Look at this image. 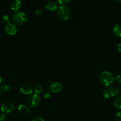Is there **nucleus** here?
Returning <instances> with one entry per match:
<instances>
[{"instance_id":"nucleus-1","label":"nucleus","mask_w":121,"mask_h":121,"mask_svg":"<svg viewBox=\"0 0 121 121\" xmlns=\"http://www.w3.org/2000/svg\"><path fill=\"white\" fill-rule=\"evenodd\" d=\"M99 80L102 85L108 87L113 83L115 78L113 75L110 72L104 71L102 72L100 74Z\"/></svg>"},{"instance_id":"nucleus-2","label":"nucleus","mask_w":121,"mask_h":121,"mask_svg":"<svg viewBox=\"0 0 121 121\" xmlns=\"http://www.w3.org/2000/svg\"><path fill=\"white\" fill-rule=\"evenodd\" d=\"M11 20L14 24L17 26H23L27 22V17L26 14L23 12L16 11L12 15Z\"/></svg>"},{"instance_id":"nucleus-3","label":"nucleus","mask_w":121,"mask_h":121,"mask_svg":"<svg viewBox=\"0 0 121 121\" xmlns=\"http://www.w3.org/2000/svg\"><path fill=\"white\" fill-rule=\"evenodd\" d=\"M41 99L40 96L36 93H32L26 99V104L28 107L34 108L40 104Z\"/></svg>"},{"instance_id":"nucleus-4","label":"nucleus","mask_w":121,"mask_h":121,"mask_svg":"<svg viewBox=\"0 0 121 121\" xmlns=\"http://www.w3.org/2000/svg\"><path fill=\"white\" fill-rule=\"evenodd\" d=\"M70 9L65 5L59 6L57 9V14L58 17L64 21L68 20L70 17Z\"/></svg>"},{"instance_id":"nucleus-5","label":"nucleus","mask_w":121,"mask_h":121,"mask_svg":"<svg viewBox=\"0 0 121 121\" xmlns=\"http://www.w3.org/2000/svg\"><path fill=\"white\" fill-rule=\"evenodd\" d=\"M14 108V104L9 101L5 102L1 106V110L4 113H9L13 111Z\"/></svg>"},{"instance_id":"nucleus-6","label":"nucleus","mask_w":121,"mask_h":121,"mask_svg":"<svg viewBox=\"0 0 121 121\" xmlns=\"http://www.w3.org/2000/svg\"><path fill=\"white\" fill-rule=\"evenodd\" d=\"M116 95L115 87L112 86H108L103 91V96L106 99L113 98Z\"/></svg>"},{"instance_id":"nucleus-7","label":"nucleus","mask_w":121,"mask_h":121,"mask_svg":"<svg viewBox=\"0 0 121 121\" xmlns=\"http://www.w3.org/2000/svg\"><path fill=\"white\" fill-rule=\"evenodd\" d=\"M5 31L7 34L10 35H15L17 31V29L15 24L11 23H8L5 25Z\"/></svg>"},{"instance_id":"nucleus-8","label":"nucleus","mask_w":121,"mask_h":121,"mask_svg":"<svg viewBox=\"0 0 121 121\" xmlns=\"http://www.w3.org/2000/svg\"><path fill=\"white\" fill-rule=\"evenodd\" d=\"M62 85L58 82H54L52 83L49 86V89L51 92L53 93H58L62 90Z\"/></svg>"},{"instance_id":"nucleus-9","label":"nucleus","mask_w":121,"mask_h":121,"mask_svg":"<svg viewBox=\"0 0 121 121\" xmlns=\"http://www.w3.org/2000/svg\"><path fill=\"white\" fill-rule=\"evenodd\" d=\"M59 7L58 4L54 1H49L45 5V8L48 11H53L57 10L58 8Z\"/></svg>"},{"instance_id":"nucleus-10","label":"nucleus","mask_w":121,"mask_h":121,"mask_svg":"<svg viewBox=\"0 0 121 121\" xmlns=\"http://www.w3.org/2000/svg\"><path fill=\"white\" fill-rule=\"evenodd\" d=\"M20 92L26 95H30L33 93L32 87L28 85H24L21 86L20 88Z\"/></svg>"},{"instance_id":"nucleus-11","label":"nucleus","mask_w":121,"mask_h":121,"mask_svg":"<svg viewBox=\"0 0 121 121\" xmlns=\"http://www.w3.org/2000/svg\"><path fill=\"white\" fill-rule=\"evenodd\" d=\"M21 5V1L20 0H13L10 4V8L13 11H17Z\"/></svg>"},{"instance_id":"nucleus-12","label":"nucleus","mask_w":121,"mask_h":121,"mask_svg":"<svg viewBox=\"0 0 121 121\" xmlns=\"http://www.w3.org/2000/svg\"><path fill=\"white\" fill-rule=\"evenodd\" d=\"M18 110L23 115H27L29 113V109H28V106L24 105H19L18 107Z\"/></svg>"},{"instance_id":"nucleus-13","label":"nucleus","mask_w":121,"mask_h":121,"mask_svg":"<svg viewBox=\"0 0 121 121\" xmlns=\"http://www.w3.org/2000/svg\"><path fill=\"white\" fill-rule=\"evenodd\" d=\"M113 32L116 37H121V25H116L113 29Z\"/></svg>"},{"instance_id":"nucleus-14","label":"nucleus","mask_w":121,"mask_h":121,"mask_svg":"<svg viewBox=\"0 0 121 121\" xmlns=\"http://www.w3.org/2000/svg\"><path fill=\"white\" fill-rule=\"evenodd\" d=\"M114 105L117 109H121V96H119L115 99Z\"/></svg>"},{"instance_id":"nucleus-15","label":"nucleus","mask_w":121,"mask_h":121,"mask_svg":"<svg viewBox=\"0 0 121 121\" xmlns=\"http://www.w3.org/2000/svg\"><path fill=\"white\" fill-rule=\"evenodd\" d=\"M9 86L7 84H4V85H2V86L0 87V91H1V92H3V93H5V92H7L8 91H9Z\"/></svg>"},{"instance_id":"nucleus-16","label":"nucleus","mask_w":121,"mask_h":121,"mask_svg":"<svg viewBox=\"0 0 121 121\" xmlns=\"http://www.w3.org/2000/svg\"><path fill=\"white\" fill-rule=\"evenodd\" d=\"M42 90H43V87L42 85H37L34 87V93H36V94L39 95V93H41L42 92Z\"/></svg>"},{"instance_id":"nucleus-17","label":"nucleus","mask_w":121,"mask_h":121,"mask_svg":"<svg viewBox=\"0 0 121 121\" xmlns=\"http://www.w3.org/2000/svg\"><path fill=\"white\" fill-rule=\"evenodd\" d=\"M58 3L60 4V5H65L66 4H68L71 0H57Z\"/></svg>"},{"instance_id":"nucleus-18","label":"nucleus","mask_w":121,"mask_h":121,"mask_svg":"<svg viewBox=\"0 0 121 121\" xmlns=\"http://www.w3.org/2000/svg\"><path fill=\"white\" fill-rule=\"evenodd\" d=\"M2 22H4V23H5L6 24H7L9 23V17H8L7 15H4L3 17H2Z\"/></svg>"},{"instance_id":"nucleus-19","label":"nucleus","mask_w":121,"mask_h":121,"mask_svg":"<svg viewBox=\"0 0 121 121\" xmlns=\"http://www.w3.org/2000/svg\"><path fill=\"white\" fill-rule=\"evenodd\" d=\"M115 121H121V112H117V114L115 117Z\"/></svg>"},{"instance_id":"nucleus-20","label":"nucleus","mask_w":121,"mask_h":121,"mask_svg":"<svg viewBox=\"0 0 121 121\" xmlns=\"http://www.w3.org/2000/svg\"><path fill=\"white\" fill-rule=\"evenodd\" d=\"M50 96H51V92L50 91H46V92H45V93H44L43 94V98H45V99H47V98H50Z\"/></svg>"},{"instance_id":"nucleus-21","label":"nucleus","mask_w":121,"mask_h":121,"mask_svg":"<svg viewBox=\"0 0 121 121\" xmlns=\"http://www.w3.org/2000/svg\"><path fill=\"white\" fill-rule=\"evenodd\" d=\"M34 13H35L36 15H37V16H40V15H41L42 14H43V11H42V9H36V10L35 11Z\"/></svg>"},{"instance_id":"nucleus-22","label":"nucleus","mask_w":121,"mask_h":121,"mask_svg":"<svg viewBox=\"0 0 121 121\" xmlns=\"http://www.w3.org/2000/svg\"><path fill=\"white\" fill-rule=\"evenodd\" d=\"M6 119V116L5 113L0 115V121H5Z\"/></svg>"},{"instance_id":"nucleus-23","label":"nucleus","mask_w":121,"mask_h":121,"mask_svg":"<svg viewBox=\"0 0 121 121\" xmlns=\"http://www.w3.org/2000/svg\"><path fill=\"white\" fill-rule=\"evenodd\" d=\"M31 121H45L43 118H40V117H35L33 118Z\"/></svg>"},{"instance_id":"nucleus-24","label":"nucleus","mask_w":121,"mask_h":121,"mask_svg":"<svg viewBox=\"0 0 121 121\" xmlns=\"http://www.w3.org/2000/svg\"><path fill=\"white\" fill-rule=\"evenodd\" d=\"M116 80L119 84L121 85V75L117 76V77L116 78Z\"/></svg>"},{"instance_id":"nucleus-25","label":"nucleus","mask_w":121,"mask_h":121,"mask_svg":"<svg viewBox=\"0 0 121 121\" xmlns=\"http://www.w3.org/2000/svg\"><path fill=\"white\" fill-rule=\"evenodd\" d=\"M115 90H116V95H119L121 93V88L117 87H115Z\"/></svg>"},{"instance_id":"nucleus-26","label":"nucleus","mask_w":121,"mask_h":121,"mask_svg":"<svg viewBox=\"0 0 121 121\" xmlns=\"http://www.w3.org/2000/svg\"><path fill=\"white\" fill-rule=\"evenodd\" d=\"M47 106H48V108L51 109V111H54L55 109V106L52 104H49Z\"/></svg>"},{"instance_id":"nucleus-27","label":"nucleus","mask_w":121,"mask_h":121,"mask_svg":"<svg viewBox=\"0 0 121 121\" xmlns=\"http://www.w3.org/2000/svg\"><path fill=\"white\" fill-rule=\"evenodd\" d=\"M117 50H118L119 52H121V43H119L118 45H117Z\"/></svg>"},{"instance_id":"nucleus-28","label":"nucleus","mask_w":121,"mask_h":121,"mask_svg":"<svg viewBox=\"0 0 121 121\" xmlns=\"http://www.w3.org/2000/svg\"><path fill=\"white\" fill-rule=\"evenodd\" d=\"M115 1L116 2H121V0H115Z\"/></svg>"},{"instance_id":"nucleus-29","label":"nucleus","mask_w":121,"mask_h":121,"mask_svg":"<svg viewBox=\"0 0 121 121\" xmlns=\"http://www.w3.org/2000/svg\"><path fill=\"white\" fill-rule=\"evenodd\" d=\"M1 82H2V79H1V78L0 77V84L1 83Z\"/></svg>"},{"instance_id":"nucleus-30","label":"nucleus","mask_w":121,"mask_h":121,"mask_svg":"<svg viewBox=\"0 0 121 121\" xmlns=\"http://www.w3.org/2000/svg\"><path fill=\"white\" fill-rule=\"evenodd\" d=\"M1 91H0V96H1Z\"/></svg>"}]
</instances>
